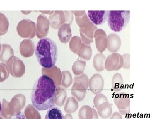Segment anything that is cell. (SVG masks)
Masks as SVG:
<instances>
[{
  "label": "cell",
  "mask_w": 159,
  "mask_h": 119,
  "mask_svg": "<svg viewBox=\"0 0 159 119\" xmlns=\"http://www.w3.org/2000/svg\"><path fill=\"white\" fill-rule=\"evenodd\" d=\"M57 87L53 80L46 75L36 80L31 92L32 104L37 110H45L54 107Z\"/></svg>",
  "instance_id": "cell-1"
},
{
  "label": "cell",
  "mask_w": 159,
  "mask_h": 119,
  "mask_svg": "<svg viewBox=\"0 0 159 119\" xmlns=\"http://www.w3.org/2000/svg\"><path fill=\"white\" fill-rule=\"evenodd\" d=\"M35 54L43 68H51L55 66L58 56L56 43L49 37L39 40L35 49Z\"/></svg>",
  "instance_id": "cell-2"
},
{
  "label": "cell",
  "mask_w": 159,
  "mask_h": 119,
  "mask_svg": "<svg viewBox=\"0 0 159 119\" xmlns=\"http://www.w3.org/2000/svg\"><path fill=\"white\" fill-rule=\"evenodd\" d=\"M130 11H108V24L110 28L116 32L124 29L130 21Z\"/></svg>",
  "instance_id": "cell-3"
},
{
  "label": "cell",
  "mask_w": 159,
  "mask_h": 119,
  "mask_svg": "<svg viewBox=\"0 0 159 119\" xmlns=\"http://www.w3.org/2000/svg\"><path fill=\"white\" fill-rule=\"evenodd\" d=\"M36 25L34 21L24 19L19 22L17 31L20 37L24 38H33L35 36Z\"/></svg>",
  "instance_id": "cell-4"
},
{
  "label": "cell",
  "mask_w": 159,
  "mask_h": 119,
  "mask_svg": "<svg viewBox=\"0 0 159 119\" xmlns=\"http://www.w3.org/2000/svg\"><path fill=\"white\" fill-rule=\"evenodd\" d=\"M6 65L12 76L15 77H21L25 72V65L19 58L13 56L6 62Z\"/></svg>",
  "instance_id": "cell-5"
},
{
  "label": "cell",
  "mask_w": 159,
  "mask_h": 119,
  "mask_svg": "<svg viewBox=\"0 0 159 119\" xmlns=\"http://www.w3.org/2000/svg\"><path fill=\"white\" fill-rule=\"evenodd\" d=\"M114 103L121 115H126L130 112V98L128 94L121 93L116 94Z\"/></svg>",
  "instance_id": "cell-6"
},
{
  "label": "cell",
  "mask_w": 159,
  "mask_h": 119,
  "mask_svg": "<svg viewBox=\"0 0 159 119\" xmlns=\"http://www.w3.org/2000/svg\"><path fill=\"white\" fill-rule=\"evenodd\" d=\"M123 65V57L119 53H112L105 60V68L108 71L119 70Z\"/></svg>",
  "instance_id": "cell-7"
},
{
  "label": "cell",
  "mask_w": 159,
  "mask_h": 119,
  "mask_svg": "<svg viewBox=\"0 0 159 119\" xmlns=\"http://www.w3.org/2000/svg\"><path fill=\"white\" fill-rule=\"evenodd\" d=\"M97 29V27L94 25L91 20L85 26L80 28V38L82 43L89 45L93 43L94 33Z\"/></svg>",
  "instance_id": "cell-8"
},
{
  "label": "cell",
  "mask_w": 159,
  "mask_h": 119,
  "mask_svg": "<svg viewBox=\"0 0 159 119\" xmlns=\"http://www.w3.org/2000/svg\"><path fill=\"white\" fill-rule=\"evenodd\" d=\"M49 19L44 15L40 14L38 17L35 29V35L39 38L47 36L49 30Z\"/></svg>",
  "instance_id": "cell-9"
},
{
  "label": "cell",
  "mask_w": 159,
  "mask_h": 119,
  "mask_svg": "<svg viewBox=\"0 0 159 119\" xmlns=\"http://www.w3.org/2000/svg\"><path fill=\"white\" fill-rule=\"evenodd\" d=\"M104 84L102 76L99 74H94L89 80V87L93 94H100L104 88Z\"/></svg>",
  "instance_id": "cell-10"
},
{
  "label": "cell",
  "mask_w": 159,
  "mask_h": 119,
  "mask_svg": "<svg viewBox=\"0 0 159 119\" xmlns=\"http://www.w3.org/2000/svg\"><path fill=\"white\" fill-rule=\"evenodd\" d=\"M96 47L98 51L102 53L107 48V36L105 31L102 29H97L94 33Z\"/></svg>",
  "instance_id": "cell-11"
},
{
  "label": "cell",
  "mask_w": 159,
  "mask_h": 119,
  "mask_svg": "<svg viewBox=\"0 0 159 119\" xmlns=\"http://www.w3.org/2000/svg\"><path fill=\"white\" fill-rule=\"evenodd\" d=\"M49 24L52 28L59 29L61 25L66 23V18L63 11H55L49 16Z\"/></svg>",
  "instance_id": "cell-12"
},
{
  "label": "cell",
  "mask_w": 159,
  "mask_h": 119,
  "mask_svg": "<svg viewBox=\"0 0 159 119\" xmlns=\"http://www.w3.org/2000/svg\"><path fill=\"white\" fill-rule=\"evenodd\" d=\"M88 15L92 23L97 25L105 23L108 19V11H89Z\"/></svg>",
  "instance_id": "cell-13"
},
{
  "label": "cell",
  "mask_w": 159,
  "mask_h": 119,
  "mask_svg": "<svg viewBox=\"0 0 159 119\" xmlns=\"http://www.w3.org/2000/svg\"><path fill=\"white\" fill-rule=\"evenodd\" d=\"M35 43L32 40L25 39L20 43V54L24 57L33 56L35 52Z\"/></svg>",
  "instance_id": "cell-14"
},
{
  "label": "cell",
  "mask_w": 159,
  "mask_h": 119,
  "mask_svg": "<svg viewBox=\"0 0 159 119\" xmlns=\"http://www.w3.org/2000/svg\"><path fill=\"white\" fill-rule=\"evenodd\" d=\"M122 45V41L119 35L116 33H111L107 37V49L108 51L116 53L119 51Z\"/></svg>",
  "instance_id": "cell-15"
},
{
  "label": "cell",
  "mask_w": 159,
  "mask_h": 119,
  "mask_svg": "<svg viewBox=\"0 0 159 119\" xmlns=\"http://www.w3.org/2000/svg\"><path fill=\"white\" fill-rule=\"evenodd\" d=\"M58 36L62 43L66 44L69 42L72 36L70 24L65 23L61 25L59 28Z\"/></svg>",
  "instance_id": "cell-16"
},
{
  "label": "cell",
  "mask_w": 159,
  "mask_h": 119,
  "mask_svg": "<svg viewBox=\"0 0 159 119\" xmlns=\"http://www.w3.org/2000/svg\"><path fill=\"white\" fill-rule=\"evenodd\" d=\"M79 117L81 119H98L96 110L89 106H84L79 111Z\"/></svg>",
  "instance_id": "cell-17"
},
{
  "label": "cell",
  "mask_w": 159,
  "mask_h": 119,
  "mask_svg": "<svg viewBox=\"0 0 159 119\" xmlns=\"http://www.w3.org/2000/svg\"><path fill=\"white\" fill-rule=\"evenodd\" d=\"M97 110L99 116L102 119H108L112 115V107L108 102L102 103L99 105Z\"/></svg>",
  "instance_id": "cell-18"
},
{
  "label": "cell",
  "mask_w": 159,
  "mask_h": 119,
  "mask_svg": "<svg viewBox=\"0 0 159 119\" xmlns=\"http://www.w3.org/2000/svg\"><path fill=\"white\" fill-rule=\"evenodd\" d=\"M86 90L83 85L78 82H75L72 88V94L77 100H83L86 94Z\"/></svg>",
  "instance_id": "cell-19"
},
{
  "label": "cell",
  "mask_w": 159,
  "mask_h": 119,
  "mask_svg": "<svg viewBox=\"0 0 159 119\" xmlns=\"http://www.w3.org/2000/svg\"><path fill=\"white\" fill-rule=\"evenodd\" d=\"M14 56V50L10 45L3 44L0 51V61L6 63L10 58Z\"/></svg>",
  "instance_id": "cell-20"
},
{
  "label": "cell",
  "mask_w": 159,
  "mask_h": 119,
  "mask_svg": "<svg viewBox=\"0 0 159 119\" xmlns=\"http://www.w3.org/2000/svg\"><path fill=\"white\" fill-rule=\"evenodd\" d=\"M106 58L102 53H98L93 58V65L97 71L102 72L105 70Z\"/></svg>",
  "instance_id": "cell-21"
},
{
  "label": "cell",
  "mask_w": 159,
  "mask_h": 119,
  "mask_svg": "<svg viewBox=\"0 0 159 119\" xmlns=\"http://www.w3.org/2000/svg\"><path fill=\"white\" fill-rule=\"evenodd\" d=\"M77 55L83 60L86 61L90 60L92 55V50L90 45L82 43Z\"/></svg>",
  "instance_id": "cell-22"
},
{
  "label": "cell",
  "mask_w": 159,
  "mask_h": 119,
  "mask_svg": "<svg viewBox=\"0 0 159 119\" xmlns=\"http://www.w3.org/2000/svg\"><path fill=\"white\" fill-rule=\"evenodd\" d=\"M76 16V21L77 24L80 28H82L86 25L90 21L85 11H72Z\"/></svg>",
  "instance_id": "cell-23"
},
{
  "label": "cell",
  "mask_w": 159,
  "mask_h": 119,
  "mask_svg": "<svg viewBox=\"0 0 159 119\" xmlns=\"http://www.w3.org/2000/svg\"><path fill=\"white\" fill-rule=\"evenodd\" d=\"M112 88L116 92L121 91L123 88V80L122 75L117 73L114 75L111 82Z\"/></svg>",
  "instance_id": "cell-24"
},
{
  "label": "cell",
  "mask_w": 159,
  "mask_h": 119,
  "mask_svg": "<svg viewBox=\"0 0 159 119\" xmlns=\"http://www.w3.org/2000/svg\"><path fill=\"white\" fill-rule=\"evenodd\" d=\"M45 119H64V117L60 109L54 106L48 109Z\"/></svg>",
  "instance_id": "cell-25"
},
{
  "label": "cell",
  "mask_w": 159,
  "mask_h": 119,
  "mask_svg": "<svg viewBox=\"0 0 159 119\" xmlns=\"http://www.w3.org/2000/svg\"><path fill=\"white\" fill-rule=\"evenodd\" d=\"M82 42L81 38L78 36H74L72 37L70 42V49L75 54H78Z\"/></svg>",
  "instance_id": "cell-26"
},
{
  "label": "cell",
  "mask_w": 159,
  "mask_h": 119,
  "mask_svg": "<svg viewBox=\"0 0 159 119\" xmlns=\"http://www.w3.org/2000/svg\"><path fill=\"white\" fill-rule=\"evenodd\" d=\"M9 27V21L4 14L0 12V36L7 33Z\"/></svg>",
  "instance_id": "cell-27"
},
{
  "label": "cell",
  "mask_w": 159,
  "mask_h": 119,
  "mask_svg": "<svg viewBox=\"0 0 159 119\" xmlns=\"http://www.w3.org/2000/svg\"><path fill=\"white\" fill-rule=\"evenodd\" d=\"M86 62L84 61L77 60L74 63L72 69L75 75L82 74L86 67Z\"/></svg>",
  "instance_id": "cell-28"
},
{
  "label": "cell",
  "mask_w": 159,
  "mask_h": 119,
  "mask_svg": "<svg viewBox=\"0 0 159 119\" xmlns=\"http://www.w3.org/2000/svg\"><path fill=\"white\" fill-rule=\"evenodd\" d=\"M78 103L73 97H69L65 106V110L68 112H74L78 108Z\"/></svg>",
  "instance_id": "cell-29"
},
{
  "label": "cell",
  "mask_w": 159,
  "mask_h": 119,
  "mask_svg": "<svg viewBox=\"0 0 159 119\" xmlns=\"http://www.w3.org/2000/svg\"><path fill=\"white\" fill-rule=\"evenodd\" d=\"M74 82H78L83 85L86 90L89 88V77L85 74H82L75 77Z\"/></svg>",
  "instance_id": "cell-30"
},
{
  "label": "cell",
  "mask_w": 159,
  "mask_h": 119,
  "mask_svg": "<svg viewBox=\"0 0 159 119\" xmlns=\"http://www.w3.org/2000/svg\"><path fill=\"white\" fill-rule=\"evenodd\" d=\"M9 70L4 63H0V82H3L9 76Z\"/></svg>",
  "instance_id": "cell-31"
},
{
  "label": "cell",
  "mask_w": 159,
  "mask_h": 119,
  "mask_svg": "<svg viewBox=\"0 0 159 119\" xmlns=\"http://www.w3.org/2000/svg\"><path fill=\"white\" fill-rule=\"evenodd\" d=\"M63 80L62 82V86L64 87L68 88L70 86L72 82V78L70 73L68 71H64L63 72Z\"/></svg>",
  "instance_id": "cell-32"
},
{
  "label": "cell",
  "mask_w": 159,
  "mask_h": 119,
  "mask_svg": "<svg viewBox=\"0 0 159 119\" xmlns=\"http://www.w3.org/2000/svg\"><path fill=\"white\" fill-rule=\"evenodd\" d=\"M94 104L95 108L97 109L98 107L102 103L108 102V98L105 95L102 94H96L94 98Z\"/></svg>",
  "instance_id": "cell-33"
},
{
  "label": "cell",
  "mask_w": 159,
  "mask_h": 119,
  "mask_svg": "<svg viewBox=\"0 0 159 119\" xmlns=\"http://www.w3.org/2000/svg\"><path fill=\"white\" fill-rule=\"evenodd\" d=\"M123 59V65L122 68L128 69L130 68V55L129 54H124L122 55Z\"/></svg>",
  "instance_id": "cell-34"
},
{
  "label": "cell",
  "mask_w": 159,
  "mask_h": 119,
  "mask_svg": "<svg viewBox=\"0 0 159 119\" xmlns=\"http://www.w3.org/2000/svg\"><path fill=\"white\" fill-rule=\"evenodd\" d=\"M66 15V23H68L70 24H71L72 22L73 19H74V15L72 11H64Z\"/></svg>",
  "instance_id": "cell-35"
},
{
  "label": "cell",
  "mask_w": 159,
  "mask_h": 119,
  "mask_svg": "<svg viewBox=\"0 0 159 119\" xmlns=\"http://www.w3.org/2000/svg\"><path fill=\"white\" fill-rule=\"evenodd\" d=\"M110 119H122V117L119 112H116L111 115Z\"/></svg>",
  "instance_id": "cell-36"
},
{
  "label": "cell",
  "mask_w": 159,
  "mask_h": 119,
  "mask_svg": "<svg viewBox=\"0 0 159 119\" xmlns=\"http://www.w3.org/2000/svg\"><path fill=\"white\" fill-rule=\"evenodd\" d=\"M13 119H25V118L23 115L21 114V113H19L17 114L16 117Z\"/></svg>",
  "instance_id": "cell-37"
},
{
  "label": "cell",
  "mask_w": 159,
  "mask_h": 119,
  "mask_svg": "<svg viewBox=\"0 0 159 119\" xmlns=\"http://www.w3.org/2000/svg\"><path fill=\"white\" fill-rule=\"evenodd\" d=\"M43 14H47L52 15L54 13V11H40Z\"/></svg>",
  "instance_id": "cell-38"
},
{
  "label": "cell",
  "mask_w": 159,
  "mask_h": 119,
  "mask_svg": "<svg viewBox=\"0 0 159 119\" xmlns=\"http://www.w3.org/2000/svg\"><path fill=\"white\" fill-rule=\"evenodd\" d=\"M2 113V105L1 104V101H0V117H1V114Z\"/></svg>",
  "instance_id": "cell-39"
},
{
  "label": "cell",
  "mask_w": 159,
  "mask_h": 119,
  "mask_svg": "<svg viewBox=\"0 0 159 119\" xmlns=\"http://www.w3.org/2000/svg\"><path fill=\"white\" fill-rule=\"evenodd\" d=\"M21 12L23 13V14L25 15H27L28 14L30 13L31 11H21Z\"/></svg>",
  "instance_id": "cell-40"
},
{
  "label": "cell",
  "mask_w": 159,
  "mask_h": 119,
  "mask_svg": "<svg viewBox=\"0 0 159 119\" xmlns=\"http://www.w3.org/2000/svg\"><path fill=\"white\" fill-rule=\"evenodd\" d=\"M1 49H2V45L0 44V51H1Z\"/></svg>",
  "instance_id": "cell-41"
}]
</instances>
